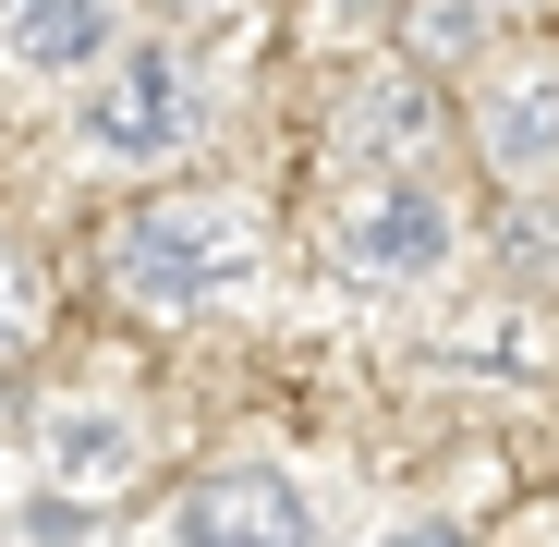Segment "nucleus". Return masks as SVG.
Returning a JSON list of instances; mask_svg holds the SVG:
<instances>
[{
  "label": "nucleus",
  "mask_w": 559,
  "mask_h": 547,
  "mask_svg": "<svg viewBox=\"0 0 559 547\" xmlns=\"http://www.w3.org/2000/svg\"><path fill=\"white\" fill-rule=\"evenodd\" d=\"M255 207L243 195H158L110 231V293L134 317H207L255 281Z\"/></svg>",
  "instance_id": "f257e3e1"
},
{
  "label": "nucleus",
  "mask_w": 559,
  "mask_h": 547,
  "mask_svg": "<svg viewBox=\"0 0 559 547\" xmlns=\"http://www.w3.org/2000/svg\"><path fill=\"white\" fill-rule=\"evenodd\" d=\"M219 122V73L182 49V37H134L98 85H85V110H73V146L98 158V170H170V158H195Z\"/></svg>",
  "instance_id": "f03ea898"
},
{
  "label": "nucleus",
  "mask_w": 559,
  "mask_h": 547,
  "mask_svg": "<svg viewBox=\"0 0 559 547\" xmlns=\"http://www.w3.org/2000/svg\"><path fill=\"white\" fill-rule=\"evenodd\" d=\"M329 255L353 267V281H378V293H426L438 267L462 255V219L426 170H378V182H341V207L317 219Z\"/></svg>",
  "instance_id": "7ed1b4c3"
},
{
  "label": "nucleus",
  "mask_w": 559,
  "mask_h": 547,
  "mask_svg": "<svg viewBox=\"0 0 559 547\" xmlns=\"http://www.w3.org/2000/svg\"><path fill=\"white\" fill-rule=\"evenodd\" d=\"M475 158L511 182V195H547L559 182V61H499L475 85Z\"/></svg>",
  "instance_id": "20e7f679"
},
{
  "label": "nucleus",
  "mask_w": 559,
  "mask_h": 547,
  "mask_svg": "<svg viewBox=\"0 0 559 547\" xmlns=\"http://www.w3.org/2000/svg\"><path fill=\"white\" fill-rule=\"evenodd\" d=\"M134 0H0V61L37 85H98L122 61Z\"/></svg>",
  "instance_id": "39448f33"
},
{
  "label": "nucleus",
  "mask_w": 559,
  "mask_h": 547,
  "mask_svg": "<svg viewBox=\"0 0 559 547\" xmlns=\"http://www.w3.org/2000/svg\"><path fill=\"white\" fill-rule=\"evenodd\" d=\"M182 547H317V511L293 475H267V463H219L182 487Z\"/></svg>",
  "instance_id": "423d86ee"
},
{
  "label": "nucleus",
  "mask_w": 559,
  "mask_h": 547,
  "mask_svg": "<svg viewBox=\"0 0 559 547\" xmlns=\"http://www.w3.org/2000/svg\"><path fill=\"white\" fill-rule=\"evenodd\" d=\"M438 85L426 73H365L353 98H341V122H329V146H341V170L353 182H378V170H426L438 158Z\"/></svg>",
  "instance_id": "0eeeda50"
},
{
  "label": "nucleus",
  "mask_w": 559,
  "mask_h": 547,
  "mask_svg": "<svg viewBox=\"0 0 559 547\" xmlns=\"http://www.w3.org/2000/svg\"><path fill=\"white\" fill-rule=\"evenodd\" d=\"M134 414H110V402H61L49 414V463L73 475V487H110V475H134Z\"/></svg>",
  "instance_id": "6e6552de"
},
{
  "label": "nucleus",
  "mask_w": 559,
  "mask_h": 547,
  "mask_svg": "<svg viewBox=\"0 0 559 547\" xmlns=\"http://www.w3.org/2000/svg\"><path fill=\"white\" fill-rule=\"evenodd\" d=\"M475 13H487V0H402V49H414V73L475 49Z\"/></svg>",
  "instance_id": "1a4fd4ad"
},
{
  "label": "nucleus",
  "mask_w": 559,
  "mask_h": 547,
  "mask_svg": "<svg viewBox=\"0 0 559 547\" xmlns=\"http://www.w3.org/2000/svg\"><path fill=\"white\" fill-rule=\"evenodd\" d=\"M158 25H182V49H231L255 25V0H158Z\"/></svg>",
  "instance_id": "9d476101"
},
{
  "label": "nucleus",
  "mask_w": 559,
  "mask_h": 547,
  "mask_svg": "<svg viewBox=\"0 0 559 547\" xmlns=\"http://www.w3.org/2000/svg\"><path fill=\"white\" fill-rule=\"evenodd\" d=\"M25 341H37V281H25V255L0 243V365H13Z\"/></svg>",
  "instance_id": "9b49d317"
},
{
  "label": "nucleus",
  "mask_w": 559,
  "mask_h": 547,
  "mask_svg": "<svg viewBox=\"0 0 559 547\" xmlns=\"http://www.w3.org/2000/svg\"><path fill=\"white\" fill-rule=\"evenodd\" d=\"M329 37H365V25H402V0H317Z\"/></svg>",
  "instance_id": "f8f14e48"
},
{
  "label": "nucleus",
  "mask_w": 559,
  "mask_h": 547,
  "mask_svg": "<svg viewBox=\"0 0 559 547\" xmlns=\"http://www.w3.org/2000/svg\"><path fill=\"white\" fill-rule=\"evenodd\" d=\"M487 13H547V0H487Z\"/></svg>",
  "instance_id": "ddd939ff"
},
{
  "label": "nucleus",
  "mask_w": 559,
  "mask_h": 547,
  "mask_svg": "<svg viewBox=\"0 0 559 547\" xmlns=\"http://www.w3.org/2000/svg\"><path fill=\"white\" fill-rule=\"evenodd\" d=\"M390 547H450V535H390Z\"/></svg>",
  "instance_id": "4468645a"
}]
</instances>
